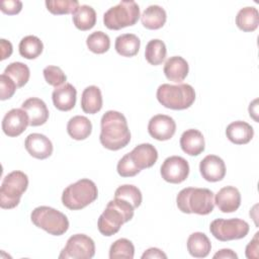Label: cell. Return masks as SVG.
Masks as SVG:
<instances>
[{"label":"cell","mask_w":259,"mask_h":259,"mask_svg":"<svg viewBox=\"0 0 259 259\" xmlns=\"http://www.w3.org/2000/svg\"><path fill=\"white\" fill-rule=\"evenodd\" d=\"M141 46L140 38L134 33H123L115 38L114 48L122 57H134L138 54Z\"/></svg>","instance_id":"obj_27"},{"label":"cell","mask_w":259,"mask_h":259,"mask_svg":"<svg viewBox=\"0 0 259 259\" xmlns=\"http://www.w3.org/2000/svg\"><path fill=\"white\" fill-rule=\"evenodd\" d=\"M117 173L121 177H133L139 174L141 171L135 166L133 161L130 158L128 153L125 154L117 163L116 166Z\"/></svg>","instance_id":"obj_38"},{"label":"cell","mask_w":259,"mask_h":259,"mask_svg":"<svg viewBox=\"0 0 259 259\" xmlns=\"http://www.w3.org/2000/svg\"><path fill=\"white\" fill-rule=\"evenodd\" d=\"M46 82L49 85L59 87L66 83L67 76L63 72V70L58 66H47L42 71Z\"/></svg>","instance_id":"obj_37"},{"label":"cell","mask_w":259,"mask_h":259,"mask_svg":"<svg viewBox=\"0 0 259 259\" xmlns=\"http://www.w3.org/2000/svg\"><path fill=\"white\" fill-rule=\"evenodd\" d=\"M28 186L27 175L19 170L8 173L0 187V206L4 209L16 207Z\"/></svg>","instance_id":"obj_6"},{"label":"cell","mask_w":259,"mask_h":259,"mask_svg":"<svg viewBox=\"0 0 259 259\" xmlns=\"http://www.w3.org/2000/svg\"><path fill=\"white\" fill-rule=\"evenodd\" d=\"M180 147L189 156L200 155L205 148L203 135L195 128L186 130L180 137Z\"/></svg>","instance_id":"obj_20"},{"label":"cell","mask_w":259,"mask_h":259,"mask_svg":"<svg viewBox=\"0 0 259 259\" xmlns=\"http://www.w3.org/2000/svg\"><path fill=\"white\" fill-rule=\"evenodd\" d=\"M237 26L246 32L254 31L259 24V13L257 8L253 6H247L239 10L236 16Z\"/></svg>","instance_id":"obj_29"},{"label":"cell","mask_w":259,"mask_h":259,"mask_svg":"<svg viewBox=\"0 0 259 259\" xmlns=\"http://www.w3.org/2000/svg\"><path fill=\"white\" fill-rule=\"evenodd\" d=\"M148 132L157 141H168L176 132V122L169 115L156 114L149 120Z\"/></svg>","instance_id":"obj_13"},{"label":"cell","mask_w":259,"mask_h":259,"mask_svg":"<svg viewBox=\"0 0 259 259\" xmlns=\"http://www.w3.org/2000/svg\"><path fill=\"white\" fill-rule=\"evenodd\" d=\"M19 54L27 60H33L40 56L44 50V44L35 35H26L21 38L19 46Z\"/></svg>","instance_id":"obj_30"},{"label":"cell","mask_w":259,"mask_h":259,"mask_svg":"<svg viewBox=\"0 0 259 259\" xmlns=\"http://www.w3.org/2000/svg\"><path fill=\"white\" fill-rule=\"evenodd\" d=\"M27 125H29V118L22 108L10 109L2 119L3 133L11 138L20 136Z\"/></svg>","instance_id":"obj_12"},{"label":"cell","mask_w":259,"mask_h":259,"mask_svg":"<svg viewBox=\"0 0 259 259\" xmlns=\"http://www.w3.org/2000/svg\"><path fill=\"white\" fill-rule=\"evenodd\" d=\"M214 204L225 213L236 211L241 205V193L235 186L221 188L214 197Z\"/></svg>","instance_id":"obj_17"},{"label":"cell","mask_w":259,"mask_h":259,"mask_svg":"<svg viewBox=\"0 0 259 259\" xmlns=\"http://www.w3.org/2000/svg\"><path fill=\"white\" fill-rule=\"evenodd\" d=\"M158 101L166 108L182 110L189 108L195 100L194 88L189 84H162L156 93Z\"/></svg>","instance_id":"obj_4"},{"label":"cell","mask_w":259,"mask_h":259,"mask_svg":"<svg viewBox=\"0 0 259 259\" xmlns=\"http://www.w3.org/2000/svg\"><path fill=\"white\" fill-rule=\"evenodd\" d=\"M199 172L206 181L218 182L226 175V165L222 158L217 155H207L199 163Z\"/></svg>","instance_id":"obj_15"},{"label":"cell","mask_w":259,"mask_h":259,"mask_svg":"<svg viewBox=\"0 0 259 259\" xmlns=\"http://www.w3.org/2000/svg\"><path fill=\"white\" fill-rule=\"evenodd\" d=\"M98 189L96 184L87 178L80 179L67 186L62 193L63 204L71 209L78 210L86 207L97 199Z\"/></svg>","instance_id":"obj_5"},{"label":"cell","mask_w":259,"mask_h":259,"mask_svg":"<svg viewBox=\"0 0 259 259\" xmlns=\"http://www.w3.org/2000/svg\"><path fill=\"white\" fill-rule=\"evenodd\" d=\"M140 7L133 0L120 1L103 14V23L108 29L118 30L135 25L140 18Z\"/></svg>","instance_id":"obj_8"},{"label":"cell","mask_w":259,"mask_h":259,"mask_svg":"<svg viewBox=\"0 0 259 259\" xmlns=\"http://www.w3.org/2000/svg\"><path fill=\"white\" fill-rule=\"evenodd\" d=\"M213 258H222V259H237L238 255L231 249H221L218 251L214 255Z\"/></svg>","instance_id":"obj_44"},{"label":"cell","mask_w":259,"mask_h":259,"mask_svg":"<svg viewBox=\"0 0 259 259\" xmlns=\"http://www.w3.org/2000/svg\"><path fill=\"white\" fill-rule=\"evenodd\" d=\"M186 246L188 253L195 258H204L211 250L209 239L204 233L201 232L192 233L187 239Z\"/></svg>","instance_id":"obj_24"},{"label":"cell","mask_w":259,"mask_h":259,"mask_svg":"<svg viewBox=\"0 0 259 259\" xmlns=\"http://www.w3.org/2000/svg\"><path fill=\"white\" fill-rule=\"evenodd\" d=\"M249 224L241 219H217L210 223L209 232L222 242L245 238L249 233Z\"/></svg>","instance_id":"obj_9"},{"label":"cell","mask_w":259,"mask_h":259,"mask_svg":"<svg viewBox=\"0 0 259 259\" xmlns=\"http://www.w3.org/2000/svg\"><path fill=\"white\" fill-rule=\"evenodd\" d=\"M128 155L135 166L140 171L152 167L158 159L157 149L149 143H144L136 146L133 151L128 153Z\"/></svg>","instance_id":"obj_16"},{"label":"cell","mask_w":259,"mask_h":259,"mask_svg":"<svg viewBox=\"0 0 259 259\" xmlns=\"http://www.w3.org/2000/svg\"><path fill=\"white\" fill-rule=\"evenodd\" d=\"M21 108L27 113L29 118V125L38 126L47 122L49 118V109L44 100L37 97L27 98L22 104Z\"/></svg>","instance_id":"obj_18"},{"label":"cell","mask_w":259,"mask_h":259,"mask_svg":"<svg viewBox=\"0 0 259 259\" xmlns=\"http://www.w3.org/2000/svg\"><path fill=\"white\" fill-rule=\"evenodd\" d=\"M32 224L53 236H62L69 229L68 218L58 209L41 205L35 207L30 214Z\"/></svg>","instance_id":"obj_7"},{"label":"cell","mask_w":259,"mask_h":259,"mask_svg":"<svg viewBox=\"0 0 259 259\" xmlns=\"http://www.w3.org/2000/svg\"><path fill=\"white\" fill-rule=\"evenodd\" d=\"M0 99L6 100L13 96L17 89V86L10 77L2 73L0 75Z\"/></svg>","instance_id":"obj_39"},{"label":"cell","mask_w":259,"mask_h":259,"mask_svg":"<svg viewBox=\"0 0 259 259\" xmlns=\"http://www.w3.org/2000/svg\"><path fill=\"white\" fill-rule=\"evenodd\" d=\"M72 15L74 25L80 30H89L96 23V12L89 5H79Z\"/></svg>","instance_id":"obj_28"},{"label":"cell","mask_w":259,"mask_h":259,"mask_svg":"<svg viewBox=\"0 0 259 259\" xmlns=\"http://www.w3.org/2000/svg\"><path fill=\"white\" fill-rule=\"evenodd\" d=\"M24 147L31 157L39 160L49 158L53 154L54 149L51 140L47 136L37 133L30 134L26 137Z\"/></svg>","instance_id":"obj_14"},{"label":"cell","mask_w":259,"mask_h":259,"mask_svg":"<svg viewBox=\"0 0 259 259\" xmlns=\"http://www.w3.org/2000/svg\"><path fill=\"white\" fill-rule=\"evenodd\" d=\"M134 209V206L130 202L114 197V199L107 203L105 209L99 215L97 222L98 231L103 236H113L124 223L133 219Z\"/></svg>","instance_id":"obj_2"},{"label":"cell","mask_w":259,"mask_h":259,"mask_svg":"<svg viewBox=\"0 0 259 259\" xmlns=\"http://www.w3.org/2000/svg\"><path fill=\"white\" fill-rule=\"evenodd\" d=\"M86 45L89 51H91L94 54H104L106 53L110 48V38L109 36L101 31H94L90 33L86 38Z\"/></svg>","instance_id":"obj_33"},{"label":"cell","mask_w":259,"mask_h":259,"mask_svg":"<svg viewBox=\"0 0 259 259\" xmlns=\"http://www.w3.org/2000/svg\"><path fill=\"white\" fill-rule=\"evenodd\" d=\"M100 126L99 141L105 149L117 151L131 142L127 121L121 112L115 110L106 111L101 117Z\"/></svg>","instance_id":"obj_1"},{"label":"cell","mask_w":259,"mask_h":259,"mask_svg":"<svg viewBox=\"0 0 259 259\" xmlns=\"http://www.w3.org/2000/svg\"><path fill=\"white\" fill-rule=\"evenodd\" d=\"M67 132L72 139L82 141L91 135L92 123L86 116L75 115L69 119L67 123Z\"/></svg>","instance_id":"obj_26"},{"label":"cell","mask_w":259,"mask_h":259,"mask_svg":"<svg viewBox=\"0 0 259 259\" xmlns=\"http://www.w3.org/2000/svg\"><path fill=\"white\" fill-rule=\"evenodd\" d=\"M226 136L235 145H245L252 140L254 130L248 122L236 120L227 126Z\"/></svg>","instance_id":"obj_22"},{"label":"cell","mask_w":259,"mask_h":259,"mask_svg":"<svg viewBox=\"0 0 259 259\" xmlns=\"http://www.w3.org/2000/svg\"><path fill=\"white\" fill-rule=\"evenodd\" d=\"M77 90L70 84L65 83L56 87L52 93V99L55 107L61 111H69L74 108L76 104Z\"/></svg>","instance_id":"obj_19"},{"label":"cell","mask_w":259,"mask_h":259,"mask_svg":"<svg viewBox=\"0 0 259 259\" xmlns=\"http://www.w3.org/2000/svg\"><path fill=\"white\" fill-rule=\"evenodd\" d=\"M163 71L169 81H172L174 83H180L188 75L189 66L187 61L182 57L173 56L165 62Z\"/></svg>","instance_id":"obj_21"},{"label":"cell","mask_w":259,"mask_h":259,"mask_svg":"<svg viewBox=\"0 0 259 259\" xmlns=\"http://www.w3.org/2000/svg\"><path fill=\"white\" fill-rule=\"evenodd\" d=\"M0 9L8 15L18 14L22 9V2L19 0H5L0 3Z\"/></svg>","instance_id":"obj_40"},{"label":"cell","mask_w":259,"mask_h":259,"mask_svg":"<svg viewBox=\"0 0 259 259\" xmlns=\"http://www.w3.org/2000/svg\"><path fill=\"white\" fill-rule=\"evenodd\" d=\"M167 49L163 40L154 38L151 39L145 50V58L147 62L153 66H158L162 64L166 58Z\"/></svg>","instance_id":"obj_31"},{"label":"cell","mask_w":259,"mask_h":259,"mask_svg":"<svg viewBox=\"0 0 259 259\" xmlns=\"http://www.w3.org/2000/svg\"><path fill=\"white\" fill-rule=\"evenodd\" d=\"M102 104V94L99 87L91 85L83 90L81 96V108L85 113H97L101 110Z\"/></svg>","instance_id":"obj_23"},{"label":"cell","mask_w":259,"mask_h":259,"mask_svg":"<svg viewBox=\"0 0 259 259\" xmlns=\"http://www.w3.org/2000/svg\"><path fill=\"white\" fill-rule=\"evenodd\" d=\"M114 197L130 202L134 206V208L139 207L143 200L141 190L137 186L132 184H124L117 187L114 192Z\"/></svg>","instance_id":"obj_34"},{"label":"cell","mask_w":259,"mask_h":259,"mask_svg":"<svg viewBox=\"0 0 259 259\" xmlns=\"http://www.w3.org/2000/svg\"><path fill=\"white\" fill-rule=\"evenodd\" d=\"M258 233L255 234L254 238L246 246V257L248 259H257L258 258Z\"/></svg>","instance_id":"obj_41"},{"label":"cell","mask_w":259,"mask_h":259,"mask_svg":"<svg viewBox=\"0 0 259 259\" xmlns=\"http://www.w3.org/2000/svg\"><path fill=\"white\" fill-rule=\"evenodd\" d=\"M167 19L165 9L159 5H150L141 15V21L147 29H159L164 26Z\"/></svg>","instance_id":"obj_25"},{"label":"cell","mask_w":259,"mask_h":259,"mask_svg":"<svg viewBox=\"0 0 259 259\" xmlns=\"http://www.w3.org/2000/svg\"><path fill=\"white\" fill-rule=\"evenodd\" d=\"M176 204L184 213H196L206 215L213 210V192L208 188L186 187L179 191Z\"/></svg>","instance_id":"obj_3"},{"label":"cell","mask_w":259,"mask_h":259,"mask_svg":"<svg viewBox=\"0 0 259 259\" xmlns=\"http://www.w3.org/2000/svg\"><path fill=\"white\" fill-rule=\"evenodd\" d=\"M46 6L52 14H73L79 7V2L77 0H47Z\"/></svg>","instance_id":"obj_36"},{"label":"cell","mask_w":259,"mask_h":259,"mask_svg":"<svg viewBox=\"0 0 259 259\" xmlns=\"http://www.w3.org/2000/svg\"><path fill=\"white\" fill-rule=\"evenodd\" d=\"M95 255L94 241L85 234L71 236L61 251L60 259H91Z\"/></svg>","instance_id":"obj_10"},{"label":"cell","mask_w":259,"mask_h":259,"mask_svg":"<svg viewBox=\"0 0 259 259\" xmlns=\"http://www.w3.org/2000/svg\"><path fill=\"white\" fill-rule=\"evenodd\" d=\"M135 256V246L128 239L121 238L113 242L109 249V258L133 259Z\"/></svg>","instance_id":"obj_35"},{"label":"cell","mask_w":259,"mask_h":259,"mask_svg":"<svg viewBox=\"0 0 259 259\" xmlns=\"http://www.w3.org/2000/svg\"><path fill=\"white\" fill-rule=\"evenodd\" d=\"M160 173L162 178L173 184L183 182L189 174L188 162L180 156H170L161 165Z\"/></svg>","instance_id":"obj_11"},{"label":"cell","mask_w":259,"mask_h":259,"mask_svg":"<svg viewBox=\"0 0 259 259\" xmlns=\"http://www.w3.org/2000/svg\"><path fill=\"white\" fill-rule=\"evenodd\" d=\"M5 75L10 77L16 84L17 88L23 87L29 80L30 71L27 65L21 62L10 63L3 72Z\"/></svg>","instance_id":"obj_32"},{"label":"cell","mask_w":259,"mask_h":259,"mask_svg":"<svg viewBox=\"0 0 259 259\" xmlns=\"http://www.w3.org/2000/svg\"><path fill=\"white\" fill-rule=\"evenodd\" d=\"M0 48H1V57H0L1 61L5 60L11 56L13 48H12V44L9 40L1 38L0 39Z\"/></svg>","instance_id":"obj_42"},{"label":"cell","mask_w":259,"mask_h":259,"mask_svg":"<svg viewBox=\"0 0 259 259\" xmlns=\"http://www.w3.org/2000/svg\"><path fill=\"white\" fill-rule=\"evenodd\" d=\"M146 258H150V259H153V258H164L166 259L167 258V255L162 251L160 250L159 248H149L148 250H146L143 255H142V259H146Z\"/></svg>","instance_id":"obj_43"}]
</instances>
